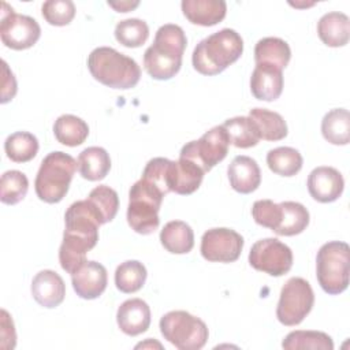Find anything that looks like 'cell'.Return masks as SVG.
<instances>
[{"mask_svg": "<svg viewBox=\"0 0 350 350\" xmlns=\"http://www.w3.org/2000/svg\"><path fill=\"white\" fill-rule=\"evenodd\" d=\"M187 45L183 29L174 23L159 27L153 44L144 53L146 72L157 81H167L175 77L182 66V56Z\"/></svg>", "mask_w": 350, "mask_h": 350, "instance_id": "1", "label": "cell"}, {"mask_svg": "<svg viewBox=\"0 0 350 350\" xmlns=\"http://www.w3.org/2000/svg\"><path fill=\"white\" fill-rule=\"evenodd\" d=\"M243 52V40L234 29H221L201 40L193 51L191 62L202 75H217L235 63Z\"/></svg>", "mask_w": 350, "mask_h": 350, "instance_id": "2", "label": "cell"}, {"mask_svg": "<svg viewBox=\"0 0 350 350\" xmlns=\"http://www.w3.org/2000/svg\"><path fill=\"white\" fill-rule=\"evenodd\" d=\"M88 68L100 83L112 89H131L141 78L138 63L111 46H98L88 57Z\"/></svg>", "mask_w": 350, "mask_h": 350, "instance_id": "3", "label": "cell"}, {"mask_svg": "<svg viewBox=\"0 0 350 350\" xmlns=\"http://www.w3.org/2000/svg\"><path fill=\"white\" fill-rule=\"evenodd\" d=\"M78 168V161L60 150L48 153L38 168L34 189L37 197L48 204H56L62 201L72 180V176Z\"/></svg>", "mask_w": 350, "mask_h": 350, "instance_id": "4", "label": "cell"}, {"mask_svg": "<svg viewBox=\"0 0 350 350\" xmlns=\"http://www.w3.org/2000/svg\"><path fill=\"white\" fill-rule=\"evenodd\" d=\"M350 249L346 242L324 243L316 257V276L320 287L329 295L343 293L349 286Z\"/></svg>", "mask_w": 350, "mask_h": 350, "instance_id": "5", "label": "cell"}, {"mask_svg": "<svg viewBox=\"0 0 350 350\" xmlns=\"http://www.w3.org/2000/svg\"><path fill=\"white\" fill-rule=\"evenodd\" d=\"M164 194L144 180H137L129 191L127 223L138 234L149 235L159 228V211Z\"/></svg>", "mask_w": 350, "mask_h": 350, "instance_id": "6", "label": "cell"}, {"mask_svg": "<svg viewBox=\"0 0 350 350\" xmlns=\"http://www.w3.org/2000/svg\"><path fill=\"white\" fill-rule=\"evenodd\" d=\"M160 332L179 350H200L205 346L209 331L206 324L186 310H171L160 319Z\"/></svg>", "mask_w": 350, "mask_h": 350, "instance_id": "7", "label": "cell"}, {"mask_svg": "<svg viewBox=\"0 0 350 350\" xmlns=\"http://www.w3.org/2000/svg\"><path fill=\"white\" fill-rule=\"evenodd\" d=\"M314 304V293L304 278H290L280 290L276 308L278 320L287 327L297 325L310 313Z\"/></svg>", "mask_w": 350, "mask_h": 350, "instance_id": "8", "label": "cell"}, {"mask_svg": "<svg viewBox=\"0 0 350 350\" xmlns=\"http://www.w3.org/2000/svg\"><path fill=\"white\" fill-rule=\"evenodd\" d=\"M230 138L224 127L215 126L205 131L200 139L190 141L182 146L179 157L191 160L204 172H209L228 153Z\"/></svg>", "mask_w": 350, "mask_h": 350, "instance_id": "9", "label": "cell"}, {"mask_svg": "<svg viewBox=\"0 0 350 350\" xmlns=\"http://www.w3.org/2000/svg\"><path fill=\"white\" fill-rule=\"evenodd\" d=\"M40 36L41 27L34 18L16 14L7 3H1L0 37L7 48L15 51L31 48L38 41Z\"/></svg>", "mask_w": 350, "mask_h": 350, "instance_id": "10", "label": "cell"}, {"mask_svg": "<svg viewBox=\"0 0 350 350\" xmlns=\"http://www.w3.org/2000/svg\"><path fill=\"white\" fill-rule=\"evenodd\" d=\"M249 262L260 272L271 276H282L293 267V252L276 238H264L252 246Z\"/></svg>", "mask_w": 350, "mask_h": 350, "instance_id": "11", "label": "cell"}, {"mask_svg": "<svg viewBox=\"0 0 350 350\" xmlns=\"http://www.w3.org/2000/svg\"><path fill=\"white\" fill-rule=\"evenodd\" d=\"M242 249V235L231 228H211L201 238V254L212 262H234L239 258Z\"/></svg>", "mask_w": 350, "mask_h": 350, "instance_id": "12", "label": "cell"}, {"mask_svg": "<svg viewBox=\"0 0 350 350\" xmlns=\"http://www.w3.org/2000/svg\"><path fill=\"white\" fill-rule=\"evenodd\" d=\"M343 187V176L334 167H317L308 176L309 194L313 197V200L323 204L336 201L342 196Z\"/></svg>", "mask_w": 350, "mask_h": 350, "instance_id": "13", "label": "cell"}, {"mask_svg": "<svg viewBox=\"0 0 350 350\" xmlns=\"http://www.w3.org/2000/svg\"><path fill=\"white\" fill-rule=\"evenodd\" d=\"M74 291L83 299H96L107 288L108 273L103 264L97 261H85L72 275Z\"/></svg>", "mask_w": 350, "mask_h": 350, "instance_id": "14", "label": "cell"}, {"mask_svg": "<svg viewBox=\"0 0 350 350\" xmlns=\"http://www.w3.org/2000/svg\"><path fill=\"white\" fill-rule=\"evenodd\" d=\"M31 295L38 305L48 309L56 308L66 295L64 280L52 269L40 271L31 280Z\"/></svg>", "mask_w": 350, "mask_h": 350, "instance_id": "15", "label": "cell"}, {"mask_svg": "<svg viewBox=\"0 0 350 350\" xmlns=\"http://www.w3.org/2000/svg\"><path fill=\"white\" fill-rule=\"evenodd\" d=\"M250 90L257 100L275 101L283 90V70L272 64H256L250 77Z\"/></svg>", "mask_w": 350, "mask_h": 350, "instance_id": "16", "label": "cell"}, {"mask_svg": "<svg viewBox=\"0 0 350 350\" xmlns=\"http://www.w3.org/2000/svg\"><path fill=\"white\" fill-rule=\"evenodd\" d=\"M116 323L123 334L137 336L150 325V308L141 298L127 299L118 308Z\"/></svg>", "mask_w": 350, "mask_h": 350, "instance_id": "17", "label": "cell"}, {"mask_svg": "<svg viewBox=\"0 0 350 350\" xmlns=\"http://www.w3.org/2000/svg\"><path fill=\"white\" fill-rule=\"evenodd\" d=\"M231 187L241 193L249 194L261 183V171L257 161L249 156H237L227 170Z\"/></svg>", "mask_w": 350, "mask_h": 350, "instance_id": "18", "label": "cell"}, {"mask_svg": "<svg viewBox=\"0 0 350 350\" xmlns=\"http://www.w3.org/2000/svg\"><path fill=\"white\" fill-rule=\"evenodd\" d=\"M180 5L190 23L205 27L221 22L227 12V4L223 0H183Z\"/></svg>", "mask_w": 350, "mask_h": 350, "instance_id": "19", "label": "cell"}, {"mask_svg": "<svg viewBox=\"0 0 350 350\" xmlns=\"http://www.w3.org/2000/svg\"><path fill=\"white\" fill-rule=\"evenodd\" d=\"M317 34L327 46L338 48L346 45L350 36L349 16L338 11L324 14L317 22Z\"/></svg>", "mask_w": 350, "mask_h": 350, "instance_id": "20", "label": "cell"}, {"mask_svg": "<svg viewBox=\"0 0 350 350\" xmlns=\"http://www.w3.org/2000/svg\"><path fill=\"white\" fill-rule=\"evenodd\" d=\"M160 242L172 254H186L194 246V232L186 221L171 220L160 231Z\"/></svg>", "mask_w": 350, "mask_h": 350, "instance_id": "21", "label": "cell"}, {"mask_svg": "<svg viewBox=\"0 0 350 350\" xmlns=\"http://www.w3.org/2000/svg\"><path fill=\"white\" fill-rule=\"evenodd\" d=\"M78 170L83 179L101 180L111 170L108 152L101 146H89L78 156Z\"/></svg>", "mask_w": 350, "mask_h": 350, "instance_id": "22", "label": "cell"}, {"mask_svg": "<svg viewBox=\"0 0 350 350\" xmlns=\"http://www.w3.org/2000/svg\"><path fill=\"white\" fill-rule=\"evenodd\" d=\"M204 171L191 160L179 157V160L174 161V171H172V183L171 191L187 196L194 193L204 178Z\"/></svg>", "mask_w": 350, "mask_h": 350, "instance_id": "23", "label": "cell"}, {"mask_svg": "<svg viewBox=\"0 0 350 350\" xmlns=\"http://www.w3.org/2000/svg\"><path fill=\"white\" fill-rule=\"evenodd\" d=\"M291 57L288 44L278 37H265L258 40L254 46V62L272 64L280 70L286 68Z\"/></svg>", "mask_w": 350, "mask_h": 350, "instance_id": "24", "label": "cell"}, {"mask_svg": "<svg viewBox=\"0 0 350 350\" xmlns=\"http://www.w3.org/2000/svg\"><path fill=\"white\" fill-rule=\"evenodd\" d=\"M249 118L254 122L260 139L280 141L287 135V123L283 116L267 108H253L249 111Z\"/></svg>", "mask_w": 350, "mask_h": 350, "instance_id": "25", "label": "cell"}, {"mask_svg": "<svg viewBox=\"0 0 350 350\" xmlns=\"http://www.w3.org/2000/svg\"><path fill=\"white\" fill-rule=\"evenodd\" d=\"M321 134L332 145H347L350 139V115L345 108L328 111L321 120Z\"/></svg>", "mask_w": 350, "mask_h": 350, "instance_id": "26", "label": "cell"}, {"mask_svg": "<svg viewBox=\"0 0 350 350\" xmlns=\"http://www.w3.org/2000/svg\"><path fill=\"white\" fill-rule=\"evenodd\" d=\"M56 139L66 146H78L85 142L89 135L88 123L71 113L60 115L53 124Z\"/></svg>", "mask_w": 350, "mask_h": 350, "instance_id": "27", "label": "cell"}, {"mask_svg": "<svg viewBox=\"0 0 350 350\" xmlns=\"http://www.w3.org/2000/svg\"><path fill=\"white\" fill-rule=\"evenodd\" d=\"M279 205L282 208V219L273 232L284 237L301 234L309 224L308 209L295 201H283Z\"/></svg>", "mask_w": 350, "mask_h": 350, "instance_id": "28", "label": "cell"}, {"mask_svg": "<svg viewBox=\"0 0 350 350\" xmlns=\"http://www.w3.org/2000/svg\"><path fill=\"white\" fill-rule=\"evenodd\" d=\"M221 126L227 131L230 144L237 148L247 149L256 146L260 141L258 130L249 116H235L227 119Z\"/></svg>", "mask_w": 350, "mask_h": 350, "instance_id": "29", "label": "cell"}, {"mask_svg": "<svg viewBox=\"0 0 350 350\" xmlns=\"http://www.w3.org/2000/svg\"><path fill=\"white\" fill-rule=\"evenodd\" d=\"M301 153L290 146H279L267 153L268 168L280 176H294L302 168Z\"/></svg>", "mask_w": 350, "mask_h": 350, "instance_id": "30", "label": "cell"}, {"mask_svg": "<svg viewBox=\"0 0 350 350\" xmlns=\"http://www.w3.org/2000/svg\"><path fill=\"white\" fill-rule=\"evenodd\" d=\"M4 150L10 160L15 163H27L38 152V139L29 131H16L7 137Z\"/></svg>", "mask_w": 350, "mask_h": 350, "instance_id": "31", "label": "cell"}, {"mask_svg": "<svg viewBox=\"0 0 350 350\" xmlns=\"http://www.w3.org/2000/svg\"><path fill=\"white\" fill-rule=\"evenodd\" d=\"M148 272L142 262L137 260H127L118 265L115 271V286L124 294H131L142 288Z\"/></svg>", "mask_w": 350, "mask_h": 350, "instance_id": "32", "label": "cell"}, {"mask_svg": "<svg viewBox=\"0 0 350 350\" xmlns=\"http://www.w3.org/2000/svg\"><path fill=\"white\" fill-rule=\"evenodd\" d=\"M282 347L287 350H332L334 342L331 336L321 331H291L282 342Z\"/></svg>", "mask_w": 350, "mask_h": 350, "instance_id": "33", "label": "cell"}, {"mask_svg": "<svg viewBox=\"0 0 350 350\" xmlns=\"http://www.w3.org/2000/svg\"><path fill=\"white\" fill-rule=\"evenodd\" d=\"M174 160L165 157L150 159L142 172V179L160 190L164 196L171 191Z\"/></svg>", "mask_w": 350, "mask_h": 350, "instance_id": "34", "label": "cell"}, {"mask_svg": "<svg viewBox=\"0 0 350 350\" xmlns=\"http://www.w3.org/2000/svg\"><path fill=\"white\" fill-rule=\"evenodd\" d=\"M29 190L27 176L18 171L10 170L1 175L0 180V200L3 204L15 205L21 202Z\"/></svg>", "mask_w": 350, "mask_h": 350, "instance_id": "35", "label": "cell"}, {"mask_svg": "<svg viewBox=\"0 0 350 350\" xmlns=\"http://www.w3.org/2000/svg\"><path fill=\"white\" fill-rule=\"evenodd\" d=\"M149 37L148 23L138 18H129L118 22L115 26V38L123 46L138 48Z\"/></svg>", "mask_w": 350, "mask_h": 350, "instance_id": "36", "label": "cell"}, {"mask_svg": "<svg viewBox=\"0 0 350 350\" xmlns=\"http://www.w3.org/2000/svg\"><path fill=\"white\" fill-rule=\"evenodd\" d=\"M88 200L96 206L104 224L115 219L119 209V197L113 189L107 185H100L89 193Z\"/></svg>", "mask_w": 350, "mask_h": 350, "instance_id": "37", "label": "cell"}, {"mask_svg": "<svg viewBox=\"0 0 350 350\" xmlns=\"http://www.w3.org/2000/svg\"><path fill=\"white\" fill-rule=\"evenodd\" d=\"M44 19L52 26H66L75 16V5L71 0H48L42 4Z\"/></svg>", "mask_w": 350, "mask_h": 350, "instance_id": "38", "label": "cell"}, {"mask_svg": "<svg viewBox=\"0 0 350 350\" xmlns=\"http://www.w3.org/2000/svg\"><path fill=\"white\" fill-rule=\"evenodd\" d=\"M252 216L258 226L275 231L282 219V208L272 200H257L252 206Z\"/></svg>", "mask_w": 350, "mask_h": 350, "instance_id": "39", "label": "cell"}, {"mask_svg": "<svg viewBox=\"0 0 350 350\" xmlns=\"http://www.w3.org/2000/svg\"><path fill=\"white\" fill-rule=\"evenodd\" d=\"M16 343V335L14 329V323L7 310H1V347L14 349Z\"/></svg>", "mask_w": 350, "mask_h": 350, "instance_id": "40", "label": "cell"}, {"mask_svg": "<svg viewBox=\"0 0 350 350\" xmlns=\"http://www.w3.org/2000/svg\"><path fill=\"white\" fill-rule=\"evenodd\" d=\"M3 89H1V104L8 103L10 100L14 98V96L16 94V81L15 77L12 74V71L8 68V64L3 60Z\"/></svg>", "mask_w": 350, "mask_h": 350, "instance_id": "41", "label": "cell"}, {"mask_svg": "<svg viewBox=\"0 0 350 350\" xmlns=\"http://www.w3.org/2000/svg\"><path fill=\"white\" fill-rule=\"evenodd\" d=\"M138 4H139V1H118V3L108 1V5L115 8L118 12H129L133 8H135Z\"/></svg>", "mask_w": 350, "mask_h": 350, "instance_id": "42", "label": "cell"}]
</instances>
